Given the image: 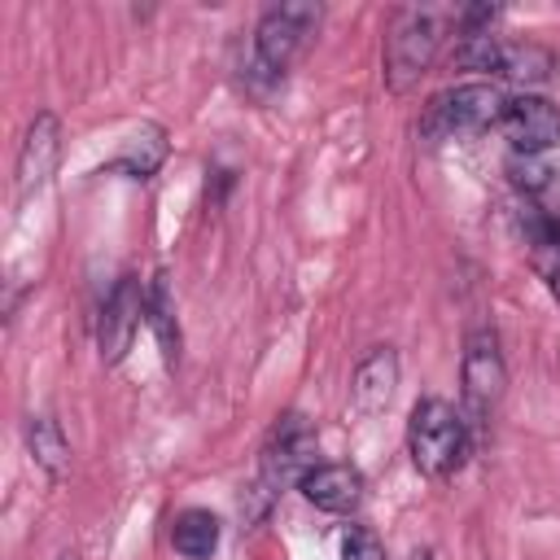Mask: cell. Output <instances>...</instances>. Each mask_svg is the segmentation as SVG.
Instances as JSON below:
<instances>
[{
  "label": "cell",
  "instance_id": "22",
  "mask_svg": "<svg viewBox=\"0 0 560 560\" xmlns=\"http://www.w3.org/2000/svg\"><path fill=\"white\" fill-rule=\"evenodd\" d=\"M538 276L547 280L551 298L560 302V254H538Z\"/></svg>",
  "mask_w": 560,
  "mask_h": 560
},
{
  "label": "cell",
  "instance_id": "15",
  "mask_svg": "<svg viewBox=\"0 0 560 560\" xmlns=\"http://www.w3.org/2000/svg\"><path fill=\"white\" fill-rule=\"evenodd\" d=\"M162 162H166V131L149 122V127H140V131L127 140V149H122L105 171H122V175H131V179H149Z\"/></svg>",
  "mask_w": 560,
  "mask_h": 560
},
{
  "label": "cell",
  "instance_id": "10",
  "mask_svg": "<svg viewBox=\"0 0 560 560\" xmlns=\"http://www.w3.org/2000/svg\"><path fill=\"white\" fill-rule=\"evenodd\" d=\"M394 385H398V354L389 346H372L359 363H354V376H350V402L359 416H376L389 407L394 398Z\"/></svg>",
  "mask_w": 560,
  "mask_h": 560
},
{
  "label": "cell",
  "instance_id": "16",
  "mask_svg": "<svg viewBox=\"0 0 560 560\" xmlns=\"http://www.w3.org/2000/svg\"><path fill=\"white\" fill-rule=\"evenodd\" d=\"M551 52L542 48V44H503V57H499V74L503 79H512V83H521V88H534V83H547V74H551Z\"/></svg>",
  "mask_w": 560,
  "mask_h": 560
},
{
  "label": "cell",
  "instance_id": "11",
  "mask_svg": "<svg viewBox=\"0 0 560 560\" xmlns=\"http://www.w3.org/2000/svg\"><path fill=\"white\" fill-rule=\"evenodd\" d=\"M298 490H302V499L311 503V508H319V512H354L359 503H363V477H359V468H350V464H315L302 481H298Z\"/></svg>",
  "mask_w": 560,
  "mask_h": 560
},
{
  "label": "cell",
  "instance_id": "17",
  "mask_svg": "<svg viewBox=\"0 0 560 560\" xmlns=\"http://www.w3.org/2000/svg\"><path fill=\"white\" fill-rule=\"evenodd\" d=\"M508 175H512V184L525 192V197H538V192H547L551 188V162L542 158V153H512L508 158Z\"/></svg>",
  "mask_w": 560,
  "mask_h": 560
},
{
  "label": "cell",
  "instance_id": "8",
  "mask_svg": "<svg viewBox=\"0 0 560 560\" xmlns=\"http://www.w3.org/2000/svg\"><path fill=\"white\" fill-rule=\"evenodd\" d=\"M503 136L512 140V153H542L551 144H560V109L534 92H521L503 105L499 118Z\"/></svg>",
  "mask_w": 560,
  "mask_h": 560
},
{
  "label": "cell",
  "instance_id": "21",
  "mask_svg": "<svg viewBox=\"0 0 560 560\" xmlns=\"http://www.w3.org/2000/svg\"><path fill=\"white\" fill-rule=\"evenodd\" d=\"M276 486H267L262 477L254 481V486H245V494H241V516H245V525H258L267 512H271V503H276Z\"/></svg>",
  "mask_w": 560,
  "mask_h": 560
},
{
  "label": "cell",
  "instance_id": "1",
  "mask_svg": "<svg viewBox=\"0 0 560 560\" xmlns=\"http://www.w3.org/2000/svg\"><path fill=\"white\" fill-rule=\"evenodd\" d=\"M455 22V9L446 4H402L389 13L385 26V83L394 92H411L420 74L433 66L446 26Z\"/></svg>",
  "mask_w": 560,
  "mask_h": 560
},
{
  "label": "cell",
  "instance_id": "13",
  "mask_svg": "<svg viewBox=\"0 0 560 560\" xmlns=\"http://www.w3.org/2000/svg\"><path fill=\"white\" fill-rule=\"evenodd\" d=\"M26 451H31L35 468L48 481H66V472H70V442H66V433H61V424L52 416H31L26 420Z\"/></svg>",
  "mask_w": 560,
  "mask_h": 560
},
{
  "label": "cell",
  "instance_id": "12",
  "mask_svg": "<svg viewBox=\"0 0 560 560\" xmlns=\"http://www.w3.org/2000/svg\"><path fill=\"white\" fill-rule=\"evenodd\" d=\"M144 319L158 337V350L166 363H179V319H175V293H171V276L158 271L144 289Z\"/></svg>",
  "mask_w": 560,
  "mask_h": 560
},
{
  "label": "cell",
  "instance_id": "20",
  "mask_svg": "<svg viewBox=\"0 0 560 560\" xmlns=\"http://www.w3.org/2000/svg\"><path fill=\"white\" fill-rule=\"evenodd\" d=\"M341 560H385V547H381V538L372 529L350 525L341 534Z\"/></svg>",
  "mask_w": 560,
  "mask_h": 560
},
{
  "label": "cell",
  "instance_id": "3",
  "mask_svg": "<svg viewBox=\"0 0 560 560\" xmlns=\"http://www.w3.org/2000/svg\"><path fill=\"white\" fill-rule=\"evenodd\" d=\"M319 13H324V9L311 4V0L271 4V9L258 18V26H254V61H249V70L276 83V79L293 66V57L306 48L311 31L319 26Z\"/></svg>",
  "mask_w": 560,
  "mask_h": 560
},
{
  "label": "cell",
  "instance_id": "7",
  "mask_svg": "<svg viewBox=\"0 0 560 560\" xmlns=\"http://www.w3.org/2000/svg\"><path fill=\"white\" fill-rule=\"evenodd\" d=\"M144 315V293H140V280L136 276H122L114 284V293L105 298L101 306V319H96V350H101V363L114 368L127 359L131 341H136V324Z\"/></svg>",
  "mask_w": 560,
  "mask_h": 560
},
{
  "label": "cell",
  "instance_id": "9",
  "mask_svg": "<svg viewBox=\"0 0 560 560\" xmlns=\"http://www.w3.org/2000/svg\"><path fill=\"white\" fill-rule=\"evenodd\" d=\"M57 153H61V122L52 109L35 114L31 127H26V140L18 149V197L26 201L31 192H39L57 166Z\"/></svg>",
  "mask_w": 560,
  "mask_h": 560
},
{
  "label": "cell",
  "instance_id": "23",
  "mask_svg": "<svg viewBox=\"0 0 560 560\" xmlns=\"http://www.w3.org/2000/svg\"><path fill=\"white\" fill-rule=\"evenodd\" d=\"M57 560H79V551H61V556H57Z\"/></svg>",
  "mask_w": 560,
  "mask_h": 560
},
{
  "label": "cell",
  "instance_id": "4",
  "mask_svg": "<svg viewBox=\"0 0 560 560\" xmlns=\"http://www.w3.org/2000/svg\"><path fill=\"white\" fill-rule=\"evenodd\" d=\"M459 381H464V420L472 442L486 429V416L494 411V402L503 398L508 385V368H503V350H499V332L494 328H472L464 337V363H459Z\"/></svg>",
  "mask_w": 560,
  "mask_h": 560
},
{
  "label": "cell",
  "instance_id": "24",
  "mask_svg": "<svg viewBox=\"0 0 560 560\" xmlns=\"http://www.w3.org/2000/svg\"><path fill=\"white\" fill-rule=\"evenodd\" d=\"M416 560H433V551H420V556H416Z\"/></svg>",
  "mask_w": 560,
  "mask_h": 560
},
{
  "label": "cell",
  "instance_id": "6",
  "mask_svg": "<svg viewBox=\"0 0 560 560\" xmlns=\"http://www.w3.org/2000/svg\"><path fill=\"white\" fill-rule=\"evenodd\" d=\"M311 468H315V429L306 424V416L293 411L271 429V438L262 446V472L258 477L280 490L289 481H302Z\"/></svg>",
  "mask_w": 560,
  "mask_h": 560
},
{
  "label": "cell",
  "instance_id": "2",
  "mask_svg": "<svg viewBox=\"0 0 560 560\" xmlns=\"http://www.w3.org/2000/svg\"><path fill=\"white\" fill-rule=\"evenodd\" d=\"M407 451L424 477H433V481L455 477L472 451V433H468L464 411L451 407L446 398H420L411 407V420H407Z\"/></svg>",
  "mask_w": 560,
  "mask_h": 560
},
{
  "label": "cell",
  "instance_id": "14",
  "mask_svg": "<svg viewBox=\"0 0 560 560\" xmlns=\"http://www.w3.org/2000/svg\"><path fill=\"white\" fill-rule=\"evenodd\" d=\"M171 542H175V551L184 560H210L214 547H219V521H214V512H206V508L179 512L175 525H171Z\"/></svg>",
  "mask_w": 560,
  "mask_h": 560
},
{
  "label": "cell",
  "instance_id": "18",
  "mask_svg": "<svg viewBox=\"0 0 560 560\" xmlns=\"http://www.w3.org/2000/svg\"><path fill=\"white\" fill-rule=\"evenodd\" d=\"M503 44L494 35H459L455 44V66L459 70H499Z\"/></svg>",
  "mask_w": 560,
  "mask_h": 560
},
{
  "label": "cell",
  "instance_id": "19",
  "mask_svg": "<svg viewBox=\"0 0 560 560\" xmlns=\"http://www.w3.org/2000/svg\"><path fill=\"white\" fill-rule=\"evenodd\" d=\"M521 232L538 254H560V219L556 214H547L538 206H525L521 210Z\"/></svg>",
  "mask_w": 560,
  "mask_h": 560
},
{
  "label": "cell",
  "instance_id": "5",
  "mask_svg": "<svg viewBox=\"0 0 560 560\" xmlns=\"http://www.w3.org/2000/svg\"><path fill=\"white\" fill-rule=\"evenodd\" d=\"M503 105H508V96L494 83H459V88H446V92H438L424 105L420 136L424 140H438V136L481 131V127H490V122L503 118Z\"/></svg>",
  "mask_w": 560,
  "mask_h": 560
}]
</instances>
